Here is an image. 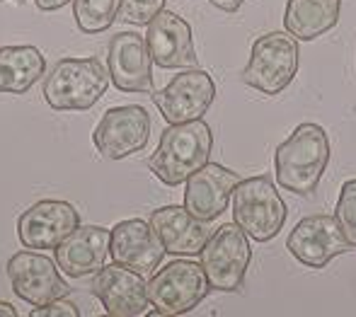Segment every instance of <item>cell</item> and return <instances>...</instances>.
<instances>
[{"label":"cell","mask_w":356,"mask_h":317,"mask_svg":"<svg viewBox=\"0 0 356 317\" xmlns=\"http://www.w3.org/2000/svg\"><path fill=\"white\" fill-rule=\"evenodd\" d=\"M47 73L42 51L29 44L0 49V95H24Z\"/></svg>","instance_id":"obj_21"},{"label":"cell","mask_w":356,"mask_h":317,"mask_svg":"<svg viewBox=\"0 0 356 317\" xmlns=\"http://www.w3.org/2000/svg\"><path fill=\"white\" fill-rule=\"evenodd\" d=\"M148 223L158 233L168 254L194 257L202 254L207 240L211 238V230L207 223L194 218L184 206H163L150 213Z\"/></svg>","instance_id":"obj_19"},{"label":"cell","mask_w":356,"mask_h":317,"mask_svg":"<svg viewBox=\"0 0 356 317\" xmlns=\"http://www.w3.org/2000/svg\"><path fill=\"white\" fill-rule=\"evenodd\" d=\"M211 150L213 131L204 119L170 124L160 133L158 148L145 160V165L165 187H179L209 163Z\"/></svg>","instance_id":"obj_2"},{"label":"cell","mask_w":356,"mask_h":317,"mask_svg":"<svg viewBox=\"0 0 356 317\" xmlns=\"http://www.w3.org/2000/svg\"><path fill=\"white\" fill-rule=\"evenodd\" d=\"M330 138L320 124H298L274 153V172L279 187L296 196H310L318 191L325 170L330 165Z\"/></svg>","instance_id":"obj_1"},{"label":"cell","mask_w":356,"mask_h":317,"mask_svg":"<svg viewBox=\"0 0 356 317\" xmlns=\"http://www.w3.org/2000/svg\"><path fill=\"white\" fill-rule=\"evenodd\" d=\"M0 3H5V0H0Z\"/></svg>","instance_id":"obj_29"},{"label":"cell","mask_w":356,"mask_h":317,"mask_svg":"<svg viewBox=\"0 0 356 317\" xmlns=\"http://www.w3.org/2000/svg\"><path fill=\"white\" fill-rule=\"evenodd\" d=\"M163 10L165 0H122L119 3V19L131 24H148Z\"/></svg>","instance_id":"obj_24"},{"label":"cell","mask_w":356,"mask_h":317,"mask_svg":"<svg viewBox=\"0 0 356 317\" xmlns=\"http://www.w3.org/2000/svg\"><path fill=\"white\" fill-rule=\"evenodd\" d=\"M250 261H252L250 235L235 220L216 228L202 250V266L209 286L220 293L243 291Z\"/></svg>","instance_id":"obj_6"},{"label":"cell","mask_w":356,"mask_h":317,"mask_svg":"<svg viewBox=\"0 0 356 317\" xmlns=\"http://www.w3.org/2000/svg\"><path fill=\"white\" fill-rule=\"evenodd\" d=\"M5 271L15 295L29 305H47L71 293V286L66 284L51 257L32 252L29 247L10 257Z\"/></svg>","instance_id":"obj_9"},{"label":"cell","mask_w":356,"mask_h":317,"mask_svg":"<svg viewBox=\"0 0 356 317\" xmlns=\"http://www.w3.org/2000/svg\"><path fill=\"white\" fill-rule=\"evenodd\" d=\"M334 218H337L349 245L356 247V179H349V182L342 184L337 206H334Z\"/></svg>","instance_id":"obj_23"},{"label":"cell","mask_w":356,"mask_h":317,"mask_svg":"<svg viewBox=\"0 0 356 317\" xmlns=\"http://www.w3.org/2000/svg\"><path fill=\"white\" fill-rule=\"evenodd\" d=\"M211 286L204 266L192 259H175L153 274L148 298L160 315H184L209 295Z\"/></svg>","instance_id":"obj_7"},{"label":"cell","mask_w":356,"mask_h":317,"mask_svg":"<svg viewBox=\"0 0 356 317\" xmlns=\"http://www.w3.org/2000/svg\"><path fill=\"white\" fill-rule=\"evenodd\" d=\"M240 174L220 163H207L184 182V209L194 218L211 223L228 209Z\"/></svg>","instance_id":"obj_16"},{"label":"cell","mask_w":356,"mask_h":317,"mask_svg":"<svg viewBox=\"0 0 356 317\" xmlns=\"http://www.w3.org/2000/svg\"><path fill=\"white\" fill-rule=\"evenodd\" d=\"M145 42H148L150 56H153V63L158 68L184 70L199 65L192 27L177 13L163 10V13L155 15L148 22V29H145Z\"/></svg>","instance_id":"obj_14"},{"label":"cell","mask_w":356,"mask_h":317,"mask_svg":"<svg viewBox=\"0 0 356 317\" xmlns=\"http://www.w3.org/2000/svg\"><path fill=\"white\" fill-rule=\"evenodd\" d=\"M109 78L122 92L153 90V56L145 37L138 32H117L107 49Z\"/></svg>","instance_id":"obj_15"},{"label":"cell","mask_w":356,"mask_h":317,"mask_svg":"<svg viewBox=\"0 0 356 317\" xmlns=\"http://www.w3.org/2000/svg\"><path fill=\"white\" fill-rule=\"evenodd\" d=\"M109 68L97 58H61L44 78V99L56 112H83L102 99Z\"/></svg>","instance_id":"obj_3"},{"label":"cell","mask_w":356,"mask_h":317,"mask_svg":"<svg viewBox=\"0 0 356 317\" xmlns=\"http://www.w3.org/2000/svg\"><path fill=\"white\" fill-rule=\"evenodd\" d=\"M216 99L211 73L202 68H187L175 75L168 85L153 92V102L168 124H184L204 119Z\"/></svg>","instance_id":"obj_8"},{"label":"cell","mask_w":356,"mask_h":317,"mask_svg":"<svg viewBox=\"0 0 356 317\" xmlns=\"http://www.w3.org/2000/svg\"><path fill=\"white\" fill-rule=\"evenodd\" d=\"M80 225V213L61 199H44L17 218V238L29 250H56Z\"/></svg>","instance_id":"obj_12"},{"label":"cell","mask_w":356,"mask_h":317,"mask_svg":"<svg viewBox=\"0 0 356 317\" xmlns=\"http://www.w3.org/2000/svg\"><path fill=\"white\" fill-rule=\"evenodd\" d=\"M286 250L310 269H325L334 257L352 250L337 218L327 213L305 216L296 223L286 240Z\"/></svg>","instance_id":"obj_11"},{"label":"cell","mask_w":356,"mask_h":317,"mask_svg":"<svg viewBox=\"0 0 356 317\" xmlns=\"http://www.w3.org/2000/svg\"><path fill=\"white\" fill-rule=\"evenodd\" d=\"M230 201H233V220L254 243H269L277 238L289 216L274 182L264 174L240 179Z\"/></svg>","instance_id":"obj_5"},{"label":"cell","mask_w":356,"mask_h":317,"mask_svg":"<svg viewBox=\"0 0 356 317\" xmlns=\"http://www.w3.org/2000/svg\"><path fill=\"white\" fill-rule=\"evenodd\" d=\"M122 0H73V17L80 32L99 34L119 19Z\"/></svg>","instance_id":"obj_22"},{"label":"cell","mask_w":356,"mask_h":317,"mask_svg":"<svg viewBox=\"0 0 356 317\" xmlns=\"http://www.w3.org/2000/svg\"><path fill=\"white\" fill-rule=\"evenodd\" d=\"M150 114L138 104L112 107L99 119L97 129L92 131L95 148L102 158L124 160L134 153H141L150 138Z\"/></svg>","instance_id":"obj_10"},{"label":"cell","mask_w":356,"mask_h":317,"mask_svg":"<svg viewBox=\"0 0 356 317\" xmlns=\"http://www.w3.org/2000/svg\"><path fill=\"white\" fill-rule=\"evenodd\" d=\"M342 0H289L284 10V27L298 42L327 34L337 27Z\"/></svg>","instance_id":"obj_20"},{"label":"cell","mask_w":356,"mask_h":317,"mask_svg":"<svg viewBox=\"0 0 356 317\" xmlns=\"http://www.w3.org/2000/svg\"><path fill=\"white\" fill-rule=\"evenodd\" d=\"M29 317H80V310H78V305L71 303V300L58 298L47 305H34V310L29 313Z\"/></svg>","instance_id":"obj_25"},{"label":"cell","mask_w":356,"mask_h":317,"mask_svg":"<svg viewBox=\"0 0 356 317\" xmlns=\"http://www.w3.org/2000/svg\"><path fill=\"white\" fill-rule=\"evenodd\" d=\"M66 3H71V0H37V8L44 13H54V10H61Z\"/></svg>","instance_id":"obj_27"},{"label":"cell","mask_w":356,"mask_h":317,"mask_svg":"<svg viewBox=\"0 0 356 317\" xmlns=\"http://www.w3.org/2000/svg\"><path fill=\"white\" fill-rule=\"evenodd\" d=\"M0 317H17V310H15V305L0 300Z\"/></svg>","instance_id":"obj_28"},{"label":"cell","mask_w":356,"mask_h":317,"mask_svg":"<svg viewBox=\"0 0 356 317\" xmlns=\"http://www.w3.org/2000/svg\"><path fill=\"white\" fill-rule=\"evenodd\" d=\"M298 42L289 32H269L252 44L250 61L240 78L245 85L274 97L293 83V78L298 75Z\"/></svg>","instance_id":"obj_4"},{"label":"cell","mask_w":356,"mask_h":317,"mask_svg":"<svg viewBox=\"0 0 356 317\" xmlns=\"http://www.w3.org/2000/svg\"><path fill=\"white\" fill-rule=\"evenodd\" d=\"M95 298L104 305V313L114 317H138L145 315L150 298H148V284L143 274L119 264H104L95 274L92 284Z\"/></svg>","instance_id":"obj_13"},{"label":"cell","mask_w":356,"mask_h":317,"mask_svg":"<svg viewBox=\"0 0 356 317\" xmlns=\"http://www.w3.org/2000/svg\"><path fill=\"white\" fill-rule=\"evenodd\" d=\"M112 250V230L99 225H78L56 247V264L71 279L97 274Z\"/></svg>","instance_id":"obj_18"},{"label":"cell","mask_w":356,"mask_h":317,"mask_svg":"<svg viewBox=\"0 0 356 317\" xmlns=\"http://www.w3.org/2000/svg\"><path fill=\"white\" fill-rule=\"evenodd\" d=\"M165 247L153 225L143 218L122 220L112 228V250L109 257L138 274L148 276L163 264Z\"/></svg>","instance_id":"obj_17"},{"label":"cell","mask_w":356,"mask_h":317,"mask_svg":"<svg viewBox=\"0 0 356 317\" xmlns=\"http://www.w3.org/2000/svg\"><path fill=\"white\" fill-rule=\"evenodd\" d=\"M209 3H211L213 8L223 10V13H235V10H240V5H243L245 0H209Z\"/></svg>","instance_id":"obj_26"}]
</instances>
